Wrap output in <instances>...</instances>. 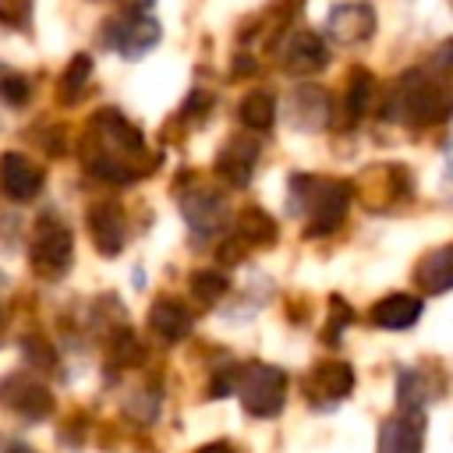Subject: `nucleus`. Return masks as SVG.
Masks as SVG:
<instances>
[{"label":"nucleus","instance_id":"nucleus-1","mask_svg":"<svg viewBox=\"0 0 453 453\" xmlns=\"http://www.w3.org/2000/svg\"><path fill=\"white\" fill-rule=\"evenodd\" d=\"M393 96H396V113L393 117H400L414 127L439 124L453 113V92L446 88V81L425 78V71H407Z\"/></svg>","mask_w":453,"mask_h":453},{"label":"nucleus","instance_id":"nucleus-2","mask_svg":"<svg viewBox=\"0 0 453 453\" xmlns=\"http://www.w3.org/2000/svg\"><path fill=\"white\" fill-rule=\"evenodd\" d=\"M308 195H294V205L304 212V237H322L329 230L340 226V219L347 216L350 205V188L340 180H326V177H297Z\"/></svg>","mask_w":453,"mask_h":453},{"label":"nucleus","instance_id":"nucleus-3","mask_svg":"<svg viewBox=\"0 0 453 453\" xmlns=\"http://www.w3.org/2000/svg\"><path fill=\"white\" fill-rule=\"evenodd\" d=\"M237 389H241V403L251 418H273L283 411L287 375L276 365H248L237 375Z\"/></svg>","mask_w":453,"mask_h":453},{"label":"nucleus","instance_id":"nucleus-4","mask_svg":"<svg viewBox=\"0 0 453 453\" xmlns=\"http://www.w3.org/2000/svg\"><path fill=\"white\" fill-rule=\"evenodd\" d=\"M74 258V237L64 223L57 219H46L39 223V234L32 241V265L42 273V276H60Z\"/></svg>","mask_w":453,"mask_h":453},{"label":"nucleus","instance_id":"nucleus-5","mask_svg":"<svg viewBox=\"0 0 453 453\" xmlns=\"http://www.w3.org/2000/svg\"><path fill=\"white\" fill-rule=\"evenodd\" d=\"M329 35L340 42V46H357L365 42L372 32H375V11L361 0H347V4H336L329 11V21H326Z\"/></svg>","mask_w":453,"mask_h":453},{"label":"nucleus","instance_id":"nucleus-6","mask_svg":"<svg viewBox=\"0 0 453 453\" xmlns=\"http://www.w3.org/2000/svg\"><path fill=\"white\" fill-rule=\"evenodd\" d=\"M42 188V170L25 152H4L0 156V191L11 202H32Z\"/></svg>","mask_w":453,"mask_h":453},{"label":"nucleus","instance_id":"nucleus-7","mask_svg":"<svg viewBox=\"0 0 453 453\" xmlns=\"http://www.w3.org/2000/svg\"><path fill=\"white\" fill-rule=\"evenodd\" d=\"M326 64H329V50H326L322 35H315V32H297V35L287 42V50H283V67H287V74L311 78V74H319Z\"/></svg>","mask_w":453,"mask_h":453},{"label":"nucleus","instance_id":"nucleus-8","mask_svg":"<svg viewBox=\"0 0 453 453\" xmlns=\"http://www.w3.org/2000/svg\"><path fill=\"white\" fill-rule=\"evenodd\" d=\"M88 230H92V241L103 255H117L127 241V223H124V212L120 205L113 202H99L88 209Z\"/></svg>","mask_w":453,"mask_h":453},{"label":"nucleus","instance_id":"nucleus-9","mask_svg":"<svg viewBox=\"0 0 453 453\" xmlns=\"http://www.w3.org/2000/svg\"><path fill=\"white\" fill-rule=\"evenodd\" d=\"M287 117H290V124L301 127V131H319V127H326V120H329V92L319 88V85H301V88L290 96V103H287Z\"/></svg>","mask_w":453,"mask_h":453},{"label":"nucleus","instance_id":"nucleus-10","mask_svg":"<svg viewBox=\"0 0 453 453\" xmlns=\"http://www.w3.org/2000/svg\"><path fill=\"white\" fill-rule=\"evenodd\" d=\"M110 42L127 57V60H138L142 53H149L156 42H159V21L156 18H145V14H134L127 18L113 35Z\"/></svg>","mask_w":453,"mask_h":453},{"label":"nucleus","instance_id":"nucleus-11","mask_svg":"<svg viewBox=\"0 0 453 453\" xmlns=\"http://www.w3.org/2000/svg\"><path fill=\"white\" fill-rule=\"evenodd\" d=\"M255 159H258V142H255V138H234V142L219 152L216 170H219V177H223L226 184L244 188V184L251 180Z\"/></svg>","mask_w":453,"mask_h":453},{"label":"nucleus","instance_id":"nucleus-12","mask_svg":"<svg viewBox=\"0 0 453 453\" xmlns=\"http://www.w3.org/2000/svg\"><path fill=\"white\" fill-rule=\"evenodd\" d=\"M350 389H354V372H350V365H343V361H322V365L311 372V379H308V396L326 400V403L343 400Z\"/></svg>","mask_w":453,"mask_h":453},{"label":"nucleus","instance_id":"nucleus-13","mask_svg":"<svg viewBox=\"0 0 453 453\" xmlns=\"http://www.w3.org/2000/svg\"><path fill=\"white\" fill-rule=\"evenodd\" d=\"M421 319V297L414 294H389L372 304V322L382 329H407Z\"/></svg>","mask_w":453,"mask_h":453},{"label":"nucleus","instance_id":"nucleus-14","mask_svg":"<svg viewBox=\"0 0 453 453\" xmlns=\"http://www.w3.org/2000/svg\"><path fill=\"white\" fill-rule=\"evenodd\" d=\"M421 435H425L421 418L418 414H400V418L382 425L379 453H421Z\"/></svg>","mask_w":453,"mask_h":453},{"label":"nucleus","instance_id":"nucleus-15","mask_svg":"<svg viewBox=\"0 0 453 453\" xmlns=\"http://www.w3.org/2000/svg\"><path fill=\"white\" fill-rule=\"evenodd\" d=\"M149 326H152L163 340L177 343V340H184V336L191 333V311H188L177 297H159V301L152 304V311H149Z\"/></svg>","mask_w":453,"mask_h":453},{"label":"nucleus","instance_id":"nucleus-16","mask_svg":"<svg viewBox=\"0 0 453 453\" xmlns=\"http://www.w3.org/2000/svg\"><path fill=\"white\" fill-rule=\"evenodd\" d=\"M96 127H99V134L110 142V145H117V152H142L145 149V138H142V131L134 127V124H127L117 110H103L99 113V120H96Z\"/></svg>","mask_w":453,"mask_h":453},{"label":"nucleus","instance_id":"nucleus-17","mask_svg":"<svg viewBox=\"0 0 453 453\" xmlns=\"http://www.w3.org/2000/svg\"><path fill=\"white\" fill-rule=\"evenodd\" d=\"M418 280L428 294H442L453 287V244L425 255V262L418 265Z\"/></svg>","mask_w":453,"mask_h":453},{"label":"nucleus","instance_id":"nucleus-18","mask_svg":"<svg viewBox=\"0 0 453 453\" xmlns=\"http://www.w3.org/2000/svg\"><path fill=\"white\" fill-rule=\"evenodd\" d=\"M276 113H280L276 99L269 92H262V88H255V92H248L241 99V124L251 127V131H269L276 124Z\"/></svg>","mask_w":453,"mask_h":453},{"label":"nucleus","instance_id":"nucleus-19","mask_svg":"<svg viewBox=\"0 0 453 453\" xmlns=\"http://www.w3.org/2000/svg\"><path fill=\"white\" fill-rule=\"evenodd\" d=\"M237 226H241L237 237H241L244 244H273V241H276V223H273V216L262 212V209H255V205L241 209Z\"/></svg>","mask_w":453,"mask_h":453},{"label":"nucleus","instance_id":"nucleus-20","mask_svg":"<svg viewBox=\"0 0 453 453\" xmlns=\"http://www.w3.org/2000/svg\"><path fill=\"white\" fill-rule=\"evenodd\" d=\"M88 74H92V57H85V53L71 57V64H67V67H64V74H60V88H57L60 103H74V99L85 92Z\"/></svg>","mask_w":453,"mask_h":453},{"label":"nucleus","instance_id":"nucleus-21","mask_svg":"<svg viewBox=\"0 0 453 453\" xmlns=\"http://www.w3.org/2000/svg\"><path fill=\"white\" fill-rule=\"evenodd\" d=\"M198 198V205L191 202V198H184V216H188V223L195 226V230H202V234H209V230H216V223H219V202L212 198V195H195Z\"/></svg>","mask_w":453,"mask_h":453},{"label":"nucleus","instance_id":"nucleus-22","mask_svg":"<svg viewBox=\"0 0 453 453\" xmlns=\"http://www.w3.org/2000/svg\"><path fill=\"white\" fill-rule=\"evenodd\" d=\"M28 96H32L28 78H25L21 71H14V67H4V64H0V99H4L7 106H25V103H28Z\"/></svg>","mask_w":453,"mask_h":453},{"label":"nucleus","instance_id":"nucleus-23","mask_svg":"<svg viewBox=\"0 0 453 453\" xmlns=\"http://www.w3.org/2000/svg\"><path fill=\"white\" fill-rule=\"evenodd\" d=\"M191 294L202 304H216L226 294V276L223 273H212V269H202V273L191 276Z\"/></svg>","mask_w":453,"mask_h":453},{"label":"nucleus","instance_id":"nucleus-24","mask_svg":"<svg viewBox=\"0 0 453 453\" xmlns=\"http://www.w3.org/2000/svg\"><path fill=\"white\" fill-rule=\"evenodd\" d=\"M18 382V396H14V403L21 407V411H28L32 418H42V414H50V393L42 389V386H35V382H25V379H14Z\"/></svg>","mask_w":453,"mask_h":453},{"label":"nucleus","instance_id":"nucleus-25","mask_svg":"<svg viewBox=\"0 0 453 453\" xmlns=\"http://www.w3.org/2000/svg\"><path fill=\"white\" fill-rule=\"evenodd\" d=\"M368 96H372V74L365 67L350 71V88H347V110L350 117H361L368 110Z\"/></svg>","mask_w":453,"mask_h":453},{"label":"nucleus","instance_id":"nucleus-26","mask_svg":"<svg viewBox=\"0 0 453 453\" xmlns=\"http://www.w3.org/2000/svg\"><path fill=\"white\" fill-rule=\"evenodd\" d=\"M432 64H435V71L446 74V85H449V81H453V39H446V42L435 50V60H432Z\"/></svg>","mask_w":453,"mask_h":453},{"label":"nucleus","instance_id":"nucleus-27","mask_svg":"<svg viewBox=\"0 0 453 453\" xmlns=\"http://www.w3.org/2000/svg\"><path fill=\"white\" fill-rule=\"evenodd\" d=\"M234 386H237V375H234V372H230V375H216V382H212L209 393H212V396H223V393H230Z\"/></svg>","mask_w":453,"mask_h":453},{"label":"nucleus","instance_id":"nucleus-28","mask_svg":"<svg viewBox=\"0 0 453 453\" xmlns=\"http://www.w3.org/2000/svg\"><path fill=\"white\" fill-rule=\"evenodd\" d=\"M241 251H244V241L237 237V241H230V244H223V248H219V258H223V262H237V258H241Z\"/></svg>","mask_w":453,"mask_h":453},{"label":"nucleus","instance_id":"nucleus-29","mask_svg":"<svg viewBox=\"0 0 453 453\" xmlns=\"http://www.w3.org/2000/svg\"><path fill=\"white\" fill-rule=\"evenodd\" d=\"M198 453H234V449H230L226 442H209V446H202Z\"/></svg>","mask_w":453,"mask_h":453},{"label":"nucleus","instance_id":"nucleus-30","mask_svg":"<svg viewBox=\"0 0 453 453\" xmlns=\"http://www.w3.org/2000/svg\"><path fill=\"white\" fill-rule=\"evenodd\" d=\"M11 453H32V449H28V446H14Z\"/></svg>","mask_w":453,"mask_h":453}]
</instances>
